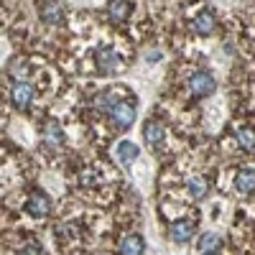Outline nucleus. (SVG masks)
<instances>
[{
  "instance_id": "7ed1b4c3",
  "label": "nucleus",
  "mask_w": 255,
  "mask_h": 255,
  "mask_svg": "<svg viewBox=\"0 0 255 255\" xmlns=\"http://www.w3.org/2000/svg\"><path fill=\"white\" fill-rule=\"evenodd\" d=\"M217 90V79L212 72H194L189 77V92L194 97H209Z\"/></svg>"
},
{
  "instance_id": "423d86ee",
  "label": "nucleus",
  "mask_w": 255,
  "mask_h": 255,
  "mask_svg": "<svg viewBox=\"0 0 255 255\" xmlns=\"http://www.w3.org/2000/svg\"><path fill=\"white\" fill-rule=\"evenodd\" d=\"M51 212V199L46 191H33L26 202V215L33 217V220H44L46 215Z\"/></svg>"
},
{
  "instance_id": "dca6fc26",
  "label": "nucleus",
  "mask_w": 255,
  "mask_h": 255,
  "mask_svg": "<svg viewBox=\"0 0 255 255\" xmlns=\"http://www.w3.org/2000/svg\"><path fill=\"white\" fill-rule=\"evenodd\" d=\"M108 15L113 20H125L130 15V0H110L108 3Z\"/></svg>"
},
{
  "instance_id": "6e6552de",
  "label": "nucleus",
  "mask_w": 255,
  "mask_h": 255,
  "mask_svg": "<svg viewBox=\"0 0 255 255\" xmlns=\"http://www.w3.org/2000/svg\"><path fill=\"white\" fill-rule=\"evenodd\" d=\"M191 31H194L197 36H209L212 31H215V13L202 10L199 15H194V20H191Z\"/></svg>"
},
{
  "instance_id": "f03ea898",
  "label": "nucleus",
  "mask_w": 255,
  "mask_h": 255,
  "mask_svg": "<svg viewBox=\"0 0 255 255\" xmlns=\"http://www.w3.org/2000/svg\"><path fill=\"white\" fill-rule=\"evenodd\" d=\"M108 118H110V123L118 128V130H128V128L135 123V102L123 97L115 108L108 113Z\"/></svg>"
},
{
  "instance_id": "2eb2a0df",
  "label": "nucleus",
  "mask_w": 255,
  "mask_h": 255,
  "mask_svg": "<svg viewBox=\"0 0 255 255\" xmlns=\"http://www.w3.org/2000/svg\"><path fill=\"white\" fill-rule=\"evenodd\" d=\"M186 191H189L191 199H204L207 191H209V184H207L204 176H191V179L186 181Z\"/></svg>"
},
{
  "instance_id": "f8f14e48",
  "label": "nucleus",
  "mask_w": 255,
  "mask_h": 255,
  "mask_svg": "<svg viewBox=\"0 0 255 255\" xmlns=\"http://www.w3.org/2000/svg\"><path fill=\"white\" fill-rule=\"evenodd\" d=\"M220 248H222V240H220V235H215V232H204V235L197 240V250L202 255H217Z\"/></svg>"
},
{
  "instance_id": "39448f33",
  "label": "nucleus",
  "mask_w": 255,
  "mask_h": 255,
  "mask_svg": "<svg viewBox=\"0 0 255 255\" xmlns=\"http://www.w3.org/2000/svg\"><path fill=\"white\" fill-rule=\"evenodd\" d=\"M33 97H36V90H33L31 82H26V79L13 82V87H10V102L15 105L18 110H28L31 105H33Z\"/></svg>"
},
{
  "instance_id": "ddd939ff",
  "label": "nucleus",
  "mask_w": 255,
  "mask_h": 255,
  "mask_svg": "<svg viewBox=\"0 0 255 255\" xmlns=\"http://www.w3.org/2000/svg\"><path fill=\"white\" fill-rule=\"evenodd\" d=\"M118 95H120V90H105V92H100V95L95 97L97 110H100V113H110L115 105L123 100V97H118Z\"/></svg>"
},
{
  "instance_id": "4468645a",
  "label": "nucleus",
  "mask_w": 255,
  "mask_h": 255,
  "mask_svg": "<svg viewBox=\"0 0 255 255\" xmlns=\"http://www.w3.org/2000/svg\"><path fill=\"white\" fill-rule=\"evenodd\" d=\"M41 133H44V140L51 143V145H61L64 143V130L56 120H46L44 128H41Z\"/></svg>"
},
{
  "instance_id": "20e7f679",
  "label": "nucleus",
  "mask_w": 255,
  "mask_h": 255,
  "mask_svg": "<svg viewBox=\"0 0 255 255\" xmlns=\"http://www.w3.org/2000/svg\"><path fill=\"white\" fill-rule=\"evenodd\" d=\"M197 232V220L194 217H179L171 222V227H168V238H171L176 245H184L189 243L191 238H194Z\"/></svg>"
},
{
  "instance_id": "f257e3e1",
  "label": "nucleus",
  "mask_w": 255,
  "mask_h": 255,
  "mask_svg": "<svg viewBox=\"0 0 255 255\" xmlns=\"http://www.w3.org/2000/svg\"><path fill=\"white\" fill-rule=\"evenodd\" d=\"M95 64H97V72L102 77H113L123 69V56L110 46H102L95 51Z\"/></svg>"
},
{
  "instance_id": "1a4fd4ad",
  "label": "nucleus",
  "mask_w": 255,
  "mask_h": 255,
  "mask_svg": "<svg viewBox=\"0 0 255 255\" xmlns=\"http://www.w3.org/2000/svg\"><path fill=\"white\" fill-rule=\"evenodd\" d=\"M143 138H145V143H148V145H161V143H163V138H166L163 125H161L158 120H148V123L143 125Z\"/></svg>"
},
{
  "instance_id": "f3484780",
  "label": "nucleus",
  "mask_w": 255,
  "mask_h": 255,
  "mask_svg": "<svg viewBox=\"0 0 255 255\" xmlns=\"http://www.w3.org/2000/svg\"><path fill=\"white\" fill-rule=\"evenodd\" d=\"M138 145L135 143H130V140H123V143H118V158H120V163H125V166H130L135 158H138Z\"/></svg>"
},
{
  "instance_id": "6ab92c4d",
  "label": "nucleus",
  "mask_w": 255,
  "mask_h": 255,
  "mask_svg": "<svg viewBox=\"0 0 255 255\" xmlns=\"http://www.w3.org/2000/svg\"><path fill=\"white\" fill-rule=\"evenodd\" d=\"M20 255H46V250L41 245H36V243H31V245H26L23 250H20Z\"/></svg>"
},
{
  "instance_id": "a211bd4d",
  "label": "nucleus",
  "mask_w": 255,
  "mask_h": 255,
  "mask_svg": "<svg viewBox=\"0 0 255 255\" xmlns=\"http://www.w3.org/2000/svg\"><path fill=\"white\" fill-rule=\"evenodd\" d=\"M238 143H240V148L245 153H255V128H250V125L240 128L238 130Z\"/></svg>"
},
{
  "instance_id": "0eeeda50",
  "label": "nucleus",
  "mask_w": 255,
  "mask_h": 255,
  "mask_svg": "<svg viewBox=\"0 0 255 255\" xmlns=\"http://www.w3.org/2000/svg\"><path fill=\"white\" fill-rule=\"evenodd\" d=\"M41 20L49 26H56L64 20V5L59 3V0H44L41 3Z\"/></svg>"
},
{
  "instance_id": "9d476101",
  "label": "nucleus",
  "mask_w": 255,
  "mask_h": 255,
  "mask_svg": "<svg viewBox=\"0 0 255 255\" xmlns=\"http://www.w3.org/2000/svg\"><path fill=\"white\" fill-rule=\"evenodd\" d=\"M235 189L240 194H253L255 191V168H240L235 174Z\"/></svg>"
},
{
  "instance_id": "9b49d317",
  "label": "nucleus",
  "mask_w": 255,
  "mask_h": 255,
  "mask_svg": "<svg viewBox=\"0 0 255 255\" xmlns=\"http://www.w3.org/2000/svg\"><path fill=\"white\" fill-rule=\"evenodd\" d=\"M143 250H145V243H143V238L140 235H125L123 240H120V255H143Z\"/></svg>"
}]
</instances>
